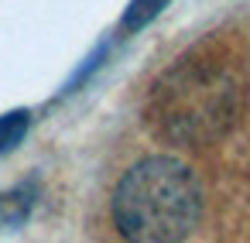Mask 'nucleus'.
<instances>
[{
    "label": "nucleus",
    "instance_id": "1",
    "mask_svg": "<svg viewBox=\"0 0 250 243\" xmlns=\"http://www.w3.org/2000/svg\"><path fill=\"white\" fill-rule=\"evenodd\" d=\"M240 113V79L209 45L182 55L154 86L147 117L175 144H206L226 134Z\"/></svg>",
    "mask_w": 250,
    "mask_h": 243
},
{
    "label": "nucleus",
    "instance_id": "2",
    "mask_svg": "<svg viewBox=\"0 0 250 243\" xmlns=\"http://www.w3.org/2000/svg\"><path fill=\"white\" fill-rule=\"evenodd\" d=\"M110 212L113 226L127 240H185L202 219V188L185 161L168 154H147L120 175L110 199Z\"/></svg>",
    "mask_w": 250,
    "mask_h": 243
},
{
    "label": "nucleus",
    "instance_id": "3",
    "mask_svg": "<svg viewBox=\"0 0 250 243\" xmlns=\"http://www.w3.org/2000/svg\"><path fill=\"white\" fill-rule=\"evenodd\" d=\"M35 209V188H14V192H0V229H18L28 223Z\"/></svg>",
    "mask_w": 250,
    "mask_h": 243
},
{
    "label": "nucleus",
    "instance_id": "4",
    "mask_svg": "<svg viewBox=\"0 0 250 243\" xmlns=\"http://www.w3.org/2000/svg\"><path fill=\"white\" fill-rule=\"evenodd\" d=\"M31 130V110H7L0 113V154H11Z\"/></svg>",
    "mask_w": 250,
    "mask_h": 243
},
{
    "label": "nucleus",
    "instance_id": "5",
    "mask_svg": "<svg viewBox=\"0 0 250 243\" xmlns=\"http://www.w3.org/2000/svg\"><path fill=\"white\" fill-rule=\"evenodd\" d=\"M168 7V0H130L124 18H120V31L124 35H137L141 28H147L161 11Z\"/></svg>",
    "mask_w": 250,
    "mask_h": 243
},
{
    "label": "nucleus",
    "instance_id": "6",
    "mask_svg": "<svg viewBox=\"0 0 250 243\" xmlns=\"http://www.w3.org/2000/svg\"><path fill=\"white\" fill-rule=\"evenodd\" d=\"M106 55H110V45H106V41H100V45L89 52V59H86V62H83V65H79L72 76H69V82L62 86V96L76 93V89H79V86H83V82H86V79H89V76H93V72H96L103 62H106Z\"/></svg>",
    "mask_w": 250,
    "mask_h": 243
}]
</instances>
